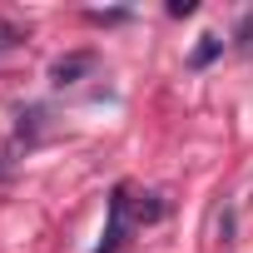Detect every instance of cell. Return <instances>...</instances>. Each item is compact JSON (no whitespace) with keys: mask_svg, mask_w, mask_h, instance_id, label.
I'll return each instance as SVG.
<instances>
[{"mask_svg":"<svg viewBox=\"0 0 253 253\" xmlns=\"http://www.w3.org/2000/svg\"><path fill=\"white\" fill-rule=\"evenodd\" d=\"M89 70H94V50H80V55L55 60V65H50V80H55V84H75V80L89 75Z\"/></svg>","mask_w":253,"mask_h":253,"instance_id":"cell-2","label":"cell"},{"mask_svg":"<svg viewBox=\"0 0 253 253\" xmlns=\"http://www.w3.org/2000/svg\"><path fill=\"white\" fill-rule=\"evenodd\" d=\"M124 228H129V189H114V194H109V228H104V243H99L94 253H119Z\"/></svg>","mask_w":253,"mask_h":253,"instance_id":"cell-1","label":"cell"},{"mask_svg":"<svg viewBox=\"0 0 253 253\" xmlns=\"http://www.w3.org/2000/svg\"><path fill=\"white\" fill-rule=\"evenodd\" d=\"M218 55H223V40H218V35H204V40L194 45V55H189V65H194V70H204V65H213Z\"/></svg>","mask_w":253,"mask_h":253,"instance_id":"cell-3","label":"cell"}]
</instances>
